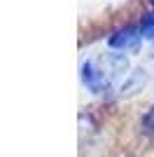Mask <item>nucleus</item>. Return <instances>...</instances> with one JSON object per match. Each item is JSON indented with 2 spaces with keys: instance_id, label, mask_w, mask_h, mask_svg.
I'll return each mask as SVG.
<instances>
[{
  "instance_id": "2",
  "label": "nucleus",
  "mask_w": 154,
  "mask_h": 157,
  "mask_svg": "<svg viewBox=\"0 0 154 157\" xmlns=\"http://www.w3.org/2000/svg\"><path fill=\"white\" fill-rule=\"evenodd\" d=\"M142 33L138 26H122V28H117V31H112V35L108 38V47L112 49V52H135L138 47H140L142 42Z\"/></svg>"
},
{
  "instance_id": "1",
  "label": "nucleus",
  "mask_w": 154,
  "mask_h": 157,
  "mask_svg": "<svg viewBox=\"0 0 154 157\" xmlns=\"http://www.w3.org/2000/svg\"><path fill=\"white\" fill-rule=\"evenodd\" d=\"M126 75H128V59L122 52H112V49L96 54V56H89L79 66L82 85L94 94L115 92Z\"/></svg>"
},
{
  "instance_id": "5",
  "label": "nucleus",
  "mask_w": 154,
  "mask_h": 157,
  "mask_svg": "<svg viewBox=\"0 0 154 157\" xmlns=\"http://www.w3.org/2000/svg\"><path fill=\"white\" fill-rule=\"evenodd\" d=\"M152 2H154V0H152Z\"/></svg>"
},
{
  "instance_id": "4",
  "label": "nucleus",
  "mask_w": 154,
  "mask_h": 157,
  "mask_svg": "<svg viewBox=\"0 0 154 157\" xmlns=\"http://www.w3.org/2000/svg\"><path fill=\"white\" fill-rule=\"evenodd\" d=\"M145 124H147V129H149V131H154V105L149 108L147 117H145Z\"/></svg>"
},
{
  "instance_id": "3",
  "label": "nucleus",
  "mask_w": 154,
  "mask_h": 157,
  "mask_svg": "<svg viewBox=\"0 0 154 157\" xmlns=\"http://www.w3.org/2000/svg\"><path fill=\"white\" fill-rule=\"evenodd\" d=\"M138 28H140L142 38L147 40V42H154V12L145 14V17L140 19V24H138Z\"/></svg>"
}]
</instances>
